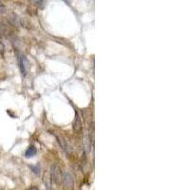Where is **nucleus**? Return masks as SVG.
<instances>
[{"instance_id": "nucleus-6", "label": "nucleus", "mask_w": 190, "mask_h": 190, "mask_svg": "<svg viewBox=\"0 0 190 190\" xmlns=\"http://www.w3.org/2000/svg\"><path fill=\"white\" fill-rule=\"evenodd\" d=\"M6 12V7L5 5L2 3V2H0V13H3Z\"/></svg>"}, {"instance_id": "nucleus-3", "label": "nucleus", "mask_w": 190, "mask_h": 190, "mask_svg": "<svg viewBox=\"0 0 190 190\" xmlns=\"http://www.w3.org/2000/svg\"><path fill=\"white\" fill-rule=\"evenodd\" d=\"M73 131L75 133H80L82 131L83 128V125H82V119H81V114L78 110L75 111V118L73 121Z\"/></svg>"}, {"instance_id": "nucleus-2", "label": "nucleus", "mask_w": 190, "mask_h": 190, "mask_svg": "<svg viewBox=\"0 0 190 190\" xmlns=\"http://www.w3.org/2000/svg\"><path fill=\"white\" fill-rule=\"evenodd\" d=\"M17 59H18V64H19V69H20V71L22 73V75H26L27 71H28V68H29V62L26 58V56L22 53H18L17 55Z\"/></svg>"}, {"instance_id": "nucleus-8", "label": "nucleus", "mask_w": 190, "mask_h": 190, "mask_svg": "<svg viewBox=\"0 0 190 190\" xmlns=\"http://www.w3.org/2000/svg\"><path fill=\"white\" fill-rule=\"evenodd\" d=\"M30 190H39V188H38L37 186H35V185H33V186H31L30 188Z\"/></svg>"}, {"instance_id": "nucleus-7", "label": "nucleus", "mask_w": 190, "mask_h": 190, "mask_svg": "<svg viewBox=\"0 0 190 190\" xmlns=\"http://www.w3.org/2000/svg\"><path fill=\"white\" fill-rule=\"evenodd\" d=\"M35 168H38V169H39V167H38V165H36V166H35ZM32 169L34 170L33 172H34L36 175H39V171H37V169H34V168H32Z\"/></svg>"}, {"instance_id": "nucleus-9", "label": "nucleus", "mask_w": 190, "mask_h": 190, "mask_svg": "<svg viewBox=\"0 0 190 190\" xmlns=\"http://www.w3.org/2000/svg\"><path fill=\"white\" fill-rule=\"evenodd\" d=\"M49 190H51V189H49Z\"/></svg>"}, {"instance_id": "nucleus-1", "label": "nucleus", "mask_w": 190, "mask_h": 190, "mask_svg": "<svg viewBox=\"0 0 190 190\" xmlns=\"http://www.w3.org/2000/svg\"><path fill=\"white\" fill-rule=\"evenodd\" d=\"M63 190H74V181L69 172H65L62 176Z\"/></svg>"}, {"instance_id": "nucleus-5", "label": "nucleus", "mask_w": 190, "mask_h": 190, "mask_svg": "<svg viewBox=\"0 0 190 190\" xmlns=\"http://www.w3.org/2000/svg\"><path fill=\"white\" fill-rule=\"evenodd\" d=\"M36 152H37V150H36V148H35L34 146H30V147L27 149V151L25 152V156H26V158L33 157V156L36 155Z\"/></svg>"}, {"instance_id": "nucleus-4", "label": "nucleus", "mask_w": 190, "mask_h": 190, "mask_svg": "<svg viewBox=\"0 0 190 190\" xmlns=\"http://www.w3.org/2000/svg\"><path fill=\"white\" fill-rule=\"evenodd\" d=\"M50 177H51V181L55 183H58L59 180H60V171L59 168L57 167L56 165H52L51 166V171H50Z\"/></svg>"}]
</instances>
